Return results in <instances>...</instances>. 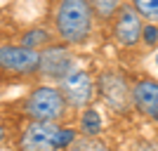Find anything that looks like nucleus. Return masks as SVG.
<instances>
[{"mask_svg": "<svg viewBox=\"0 0 158 151\" xmlns=\"http://www.w3.org/2000/svg\"><path fill=\"white\" fill-rule=\"evenodd\" d=\"M94 12L87 0H59L54 10V31L64 45H85L94 28Z\"/></svg>", "mask_w": 158, "mask_h": 151, "instance_id": "1", "label": "nucleus"}, {"mask_svg": "<svg viewBox=\"0 0 158 151\" xmlns=\"http://www.w3.org/2000/svg\"><path fill=\"white\" fill-rule=\"evenodd\" d=\"M76 139H78V132L73 128H59V132H57V151L69 149Z\"/></svg>", "mask_w": 158, "mask_h": 151, "instance_id": "15", "label": "nucleus"}, {"mask_svg": "<svg viewBox=\"0 0 158 151\" xmlns=\"http://www.w3.org/2000/svg\"><path fill=\"white\" fill-rule=\"evenodd\" d=\"M57 123L33 120L19 135V151H57Z\"/></svg>", "mask_w": 158, "mask_h": 151, "instance_id": "6", "label": "nucleus"}, {"mask_svg": "<svg viewBox=\"0 0 158 151\" xmlns=\"http://www.w3.org/2000/svg\"><path fill=\"white\" fill-rule=\"evenodd\" d=\"M97 94L116 113H123L132 106V87L127 85L125 76L118 71H102L97 80Z\"/></svg>", "mask_w": 158, "mask_h": 151, "instance_id": "3", "label": "nucleus"}, {"mask_svg": "<svg viewBox=\"0 0 158 151\" xmlns=\"http://www.w3.org/2000/svg\"><path fill=\"white\" fill-rule=\"evenodd\" d=\"M130 5L142 19H149L151 24L158 21V0H130Z\"/></svg>", "mask_w": 158, "mask_h": 151, "instance_id": "12", "label": "nucleus"}, {"mask_svg": "<svg viewBox=\"0 0 158 151\" xmlns=\"http://www.w3.org/2000/svg\"><path fill=\"white\" fill-rule=\"evenodd\" d=\"M73 71V52L69 50V45H47L40 52V71L43 76L52 80H64L69 73Z\"/></svg>", "mask_w": 158, "mask_h": 151, "instance_id": "7", "label": "nucleus"}, {"mask_svg": "<svg viewBox=\"0 0 158 151\" xmlns=\"http://www.w3.org/2000/svg\"><path fill=\"white\" fill-rule=\"evenodd\" d=\"M142 28H144L142 17L132 10V5H120V10L113 17V28H111L116 43L123 47H135L142 40Z\"/></svg>", "mask_w": 158, "mask_h": 151, "instance_id": "8", "label": "nucleus"}, {"mask_svg": "<svg viewBox=\"0 0 158 151\" xmlns=\"http://www.w3.org/2000/svg\"><path fill=\"white\" fill-rule=\"evenodd\" d=\"M90 2V7H92V12L97 19L102 21H109L116 17V12L120 10V5H123V0H87Z\"/></svg>", "mask_w": 158, "mask_h": 151, "instance_id": "11", "label": "nucleus"}, {"mask_svg": "<svg viewBox=\"0 0 158 151\" xmlns=\"http://www.w3.org/2000/svg\"><path fill=\"white\" fill-rule=\"evenodd\" d=\"M59 92L64 94L66 104L73 109H87L97 94V83L87 71H71L59 83Z\"/></svg>", "mask_w": 158, "mask_h": 151, "instance_id": "5", "label": "nucleus"}, {"mask_svg": "<svg viewBox=\"0 0 158 151\" xmlns=\"http://www.w3.org/2000/svg\"><path fill=\"white\" fill-rule=\"evenodd\" d=\"M66 151H111V149H109V144L102 142L99 137H83V135H80Z\"/></svg>", "mask_w": 158, "mask_h": 151, "instance_id": "14", "label": "nucleus"}, {"mask_svg": "<svg viewBox=\"0 0 158 151\" xmlns=\"http://www.w3.org/2000/svg\"><path fill=\"white\" fill-rule=\"evenodd\" d=\"M50 43V31L47 28H31V31L24 33V38H21V45L28 47V50H35V47H47Z\"/></svg>", "mask_w": 158, "mask_h": 151, "instance_id": "13", "label": "nucleus"}, {"mask_svg": "<svg viewBox=\"0 0 158 151\" xmlns=\"http://www.w3.org/2000/svg\"><path fill=\"white\" fill-rule=\"evenodd\" d=\"M66 99L59 92V87L52 85H38L28 94L26 104V116L31 120H40V123H57L66 116Z\"/></svg>", "mask_w": 158, "mask_h": 151, "instance_id": "2", "label": "nucleus"}, {"mask_svg": "<svg viewBox=\"0 0 158 151\" xmlns=\"http://www.w3.org/2000/svg\"><path fill=\"white\" fill-rule=\"evenodd\" d=\"M142 40H144L146 45H156L158 43V26L156 24H144V28H142Z\"/></svg>", "mask_w": 158, "mask_h": 151, "instance_id": "16", "label": "nucleus"}, {"mask_svg": "<svg viewBox=\"0 0 158 151\" xmlns=\"http://www.w3.org/2000/svg\"><path fill=\"white\" fill-rule=\"evenodd\" d=\"M0 71L14 76H33L40 71V52L24 45H0Z\"/></svg>", "mask_w": 158, "mask_h": 151, "instance_id": "4", "label": "nucleus"}, {"mask_svg": "<svg viewBox=\"0 0 158 151\" xmlns=\"http://www.w3.org/2000/svg\"><path fill=\"white\" fill-rule=\"evenodd\" d=\"M132 106L149 118H158V80L142 78L132 85Z\"/></svg>", "mask_w": 158, "mask_h": 151, "instance_id": "9", "label": "nucleus"}, {"mask_svg": "<svg viewBox=\"0 0 158 151\" xmlns=\"http://www.w3.org/2000/svg\"><path fill=\"white\" fill-rule=\"evenodd\" d=\"M78 125H80V135H83V137H99V132L104 128V120H102L97 109L87 106V109H83V113H80Z\"/></svg>", "mask_w": 158, "mask_h": 151, "instance_id": "10", "label": "nucleus"}, {"mask_svg": "<svg viewBox=\"0 0 158 151\" xmlns=\"http://www.w3.org/2000/svg\"><path fill=\"white\" fill-rule=\"evenodd\" d=\"M2 139H5V128L0 125V142H2Z\"/></svg>", "mask_w": 158, "mask_h": 151, "instance_id": "17", "label": "nucleus"}, {"mask_svg": "<svg viewBox=\"0 0 158 151\" xmlns=\"http://www.w3.org/2000/svg\"><path fill=\"white\" fill-rule=\"evenodd\" d=\"M156 66H158V54H156Z\"/></svg>", "mask_w": 158, "mask_h": 151, "instance_id": "18", "label": "nucleus"}]
</instances>
